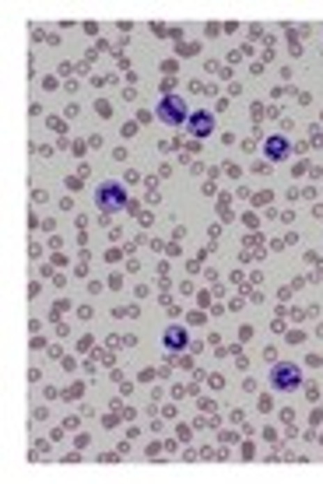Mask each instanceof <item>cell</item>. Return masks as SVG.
I'll return each instance as SVG.
<instances>
[{"label": "cell", "mask_w": 323, "mask_h": 484, "mask_svg": "<svg viewBox=\"0 0 323 484\" xmlns=\"http://www.w3.org/2000/svg\"><path fill=\"white\" fill-rule=\"evenodd\" d=\"M264 155L271 158V162H285L288 155H292V144H288V137H267V144H264Z\"/></svg>", "instance_id": "5b68a950"}, {"label": "cell", "mask_w": 323, "mask_h": 484, "mask_svg": "<svg viewBox=\"0 0 323 484\" xmlns=\"http://www.w3.org/2000/svg\"><path fill=\"white\" fill-rule=\"evenodd\" d=\"M95 204H99V211L116 214V211H123V208H127V193H123V186H120V182H102V186H99V193H95Z\"/></svg>", "instance_id": "7a4b0ae2"}, {"label": "cell", "mask_w": 323, "mask_h": 484, "mask_svg": "<svg viewBox=\"0 0 323 484\" xmlns=\"http://www.w3.org/2000/svg\"><path fill=\"white\" fill-rule=\"evenodd\" d=\"M187 130H190L194 137H211V130H214V116H211L207 109H197V113H190Z\"/></svg>", "instance_id": "277c9868"}, {"label": "cell", "mask_w": 323, "mask_h": 484, "mask_svg": "<svg viewBox=\"0 0 323 484\" xmlns=\"http://www.w3.org/2000/svg\"><path fill=\"white\" fill-rule=\"evenodd\" d=\"M162 344H166L169 351H183V348L190 344V337H187V330H183V327H169L166 334H162Z\"/></svg>", "instance_id": "8992f818"}, {"label": "cell", "mask_w": 323, "mask_h": 484, "mask_svg": "<svg viewBox=\"0 0 323 484\" xmlns=\"http://www.w3.org/2000/svg\"><path fill=\"white\" fill-rule=\"evenodd\" d=\"M158 120L169 127H183V120H190V109L180 95H166V99L158 102Z\"/></svg>", "instance_id": "3957f363"}, {"label": "cell", "mask_w": 323, "mask_h": 484, "mask_svg": "<svg viewBox=\"0 0 323 484\" xmlns=\"http://www.w3.org/2000/svg\"><path fill=\"white\" fill-rule=\"evenodd\" d=\"M271 386H274L278 393H292V390H299V386H302V368L292 365V361L274 365V368H271Z\"/></svg>", "instance_id": "6da1fadb"}]
</instances>
